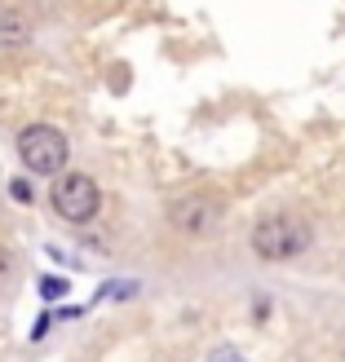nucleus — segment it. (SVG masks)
I'll return each instance as SVG.
<instances>
[{
    "instance_id": "1",
    "label": "nucleus",
    "mask_w": 345,
    "mask_h": 362,
    "mask_svg": "<svg viewBox=\"0 0 345 362\" xmlns=\"http://www.w3.org/2000/svg\"><path fill=\"white\" fill-rule=\"evenodd\" d=\"M18 159H23V168L35 173V177H62L71 146L53 124H27V129L18 133Z\"/></svg>"
},
{
    "instance_id": "2",
    "label": "nucleus",
    "mask_w": 345,
    "mask_h": 362,
    "mask_svg": "<svg viewBox=\"0 0 345 362\" xmlns=\"http://www.w3.org/2000/svg\"><path fill=\"white\" fill-rule=\"evenodd\" d=\"M305 247H310V226L297 221V216H266V221L252 226V252L270 265L293 261Z\"/></svg>"
},
{
    "instance_id": "3",
    "label": "nucleus",
    "mask_w": 345,
    "mask_h": 362,
    "mask_svg": "<svg viewBox=\"0 0 345 362\" xmlns=\"http://www.w3.org/2000/svg\"><path fill=\"white\" fill-rule=\"evenodd\" d=\"M49 204H53V212H58L62 221L84 226V221H94V216H98L102 190H98V181L84 177V173H62L58 181H53V190H49Z\"/></svg>"
},
{
    "instance_id": "4",
    "label": "nucleus",
    "mask_w": 345,
    "mask_h": 362,
    "mask_svg": "<svg viewBox=\"0 0 345 362\" xmlns=\"http://www.w3.org/2000/svg\"><path fill=\"white\" fill-rule=\"evenodd\" d=\"M169 221L181 234H213L217 221H222V208H217V199H208V194H186L169 208Z\"/></svg>"
},
{
    "instance_id": "5",
    "label": "nucleus",
    "mask_w": 345,
    "mask_h": 362,
    "mask_svg": "<svg viewBox=\"0 0 345 362\" xmlns=\"http://www.w3.org/2000/svg\"><path fill=\"white\" fill-rule=\"evenodd\" d=\"M31 40V23L27 13H0V49H23Z\"/></svg>"
},
{
    "instance_id": "6",
    "label": "nucleus",
    "mask_w": 345,
    "mask_h": 362,
    "mask_svg": "<svg viewBox=\"0 0 345 362\" xmlns=\"http://www.w3.org/2000/svg\"><path fill=\"white\" fill-rule=\"evenodd\" d=\"M40 296H45V300L67 296V279H40Z\"/></svg>"
},
{
    "instance_id": "7",
    "label": "nucleus",
    "mask_w": 345,
    "mask_h": 362,
    "mask_svg": "<svg viewBox=\"0 0 345 362\" xmlns=\"http://www.w3.org/2000/svg\"><path fill=\"white\" fill-rule=\"evenodd\" d=\"M9 190H13L18 204H31V186H27V181H9Z\"/></svg>"
},
{
    "instance_id": "8",
    "label": "nucleus",
    "mask_w": 345,
    "mask_h": 362,
    "mask_svg": "<svg viewBox=\"0 0 345 362\" xmlns=\"http://www.w3.org/2000/svg\"><path fill=\"white\" fill-rule=\"evenodd\" d=\"M45 332H49V314H40V318H35V332H31V336H35V340H40Z\"/></svg>"
}]
</instances>
